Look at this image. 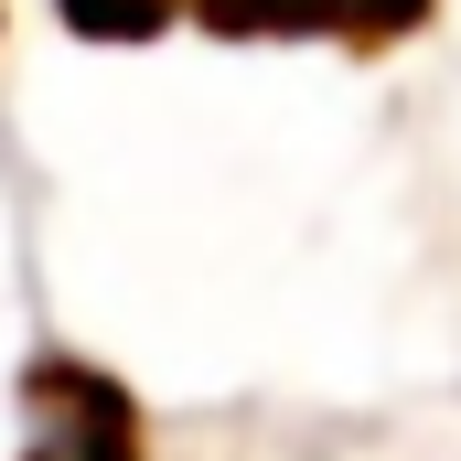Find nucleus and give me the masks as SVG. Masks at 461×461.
Masks as SVG:
<instances>
[{
	"label": "nucleus",
	"instance_id": "f257e3e1",
	"mask_svg": "<svg viewBox=\"0 0 461 461\" xmlns=\"http://www.w3.org/2000/svg\"><path fill=\"white\" fill-rule=\"evenodd\" d=\"M32 451L22 461H140V408L86 365H43L32 375Z\"/></svg>",
	"mask_w": 461,
	"mask_h": 461
},
{
	"label": "nucleus",
	"instance_id": "f03ea898",
	"mask_svg": "<svg viewBox=\"0 0 461 461\" xmlns=\"http://www.w3.org/2000/svg\"><path fill=\"white\" fill-rule=\"evenodd\" d=\"M54 11H65V22H76V32H97V43H140V32H161V22H172V0H54Z\"/></svg>",
	"mask_w": 461,
	"mask_h": 461
}]
</instances>
